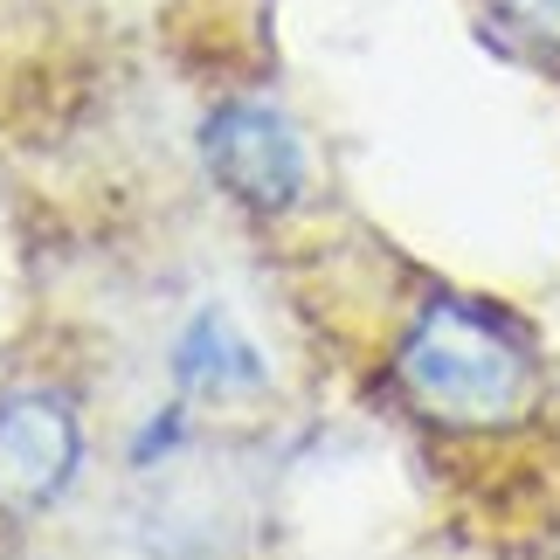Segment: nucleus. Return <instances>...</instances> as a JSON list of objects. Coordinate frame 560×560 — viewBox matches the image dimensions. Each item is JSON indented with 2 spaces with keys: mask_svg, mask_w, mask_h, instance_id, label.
I'll return each mask as SVG.
<instances>
[{
  "mask_svg": "<svg viewBox=\"0 0 560 560\" xmlns=\"http://www.w3.org/2000/svg\"><path fill=\"white\" fill-rule=\"evenodd\" d=\"M395 387L422 422L491 436L540 408V353L505 312L478 298H436L395 339Z\"/></svg>",
  "mask_w": 560,
  "mask_h": 560,
  "instance_id": "obj_1",
  "label": "nucleus"
},
{
  "mask_svg": "<svg viewBox=\"0 0 560 560\" xmlns=\"http://www.w3.org/2000/svg\"><path fill=\"white\" fill-rule=\"evenodd\" d=\"M83 470V422L56 387L0 395V512L35 520L49 512Z\"/></svg>",
  "mask_w": 560,
  "mask_h": 560,
  "instance_id": "obj_3",
  "label": "nucleus"
},
{
  "mask_svg": "<svg viewBox=\"0 0 560 560\" xmlns=\"http://www.w3.org/2000/svg\"><path fill=\"white\" fill-rule=\"evenodd\" d=\"M201 160H208L214 187L256 214H291L312 194L305 132L291 125V112H277L264 97H229L201 125Z\"/></svg>",
  "mask_w": 560,
  "mask_h": 560,
  "instance_id": "obj_2",
  "label": "nucleus"
},
{
  "mask_svg": "<svg viewBox=\"0 0 560 560\" xmlns=\"http://www.w3.org/2000/svg\"><path fill=\"white\" fill-rule=\"evenodd\" d=\"M174 387L194 401H243V395H264L270 387V368L229 312H201L174 339Z\"/></svg>",
  "mask_w": 560,
  "mask_h": 560,
  "instance_id": "obj_4",
  "label": "nucleus"
},
{
  "mask_svg": "<svg viewBox=\"0 0 560 560\" xmlns=\"http://www.w3.org/2000/svg\"><path fill=\"white\" fill-rule=\"evenodd\" d=\"M499 14L540 49H560V0H499Z\"/></svg>",
  "mask_w": 560,
  "mask_h": 560,
  "instance_id": "obj_5",
  "label": "nucleus"
}]
</instances>
